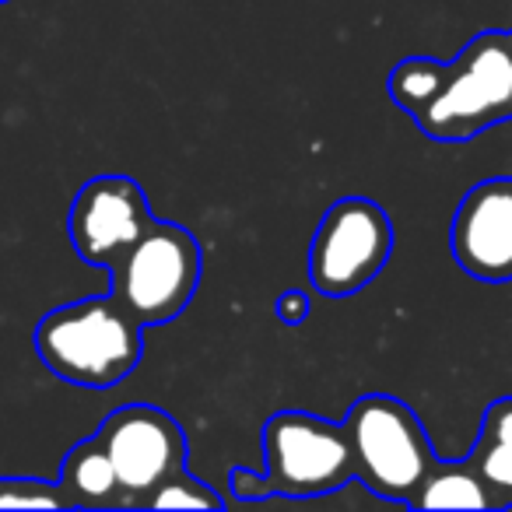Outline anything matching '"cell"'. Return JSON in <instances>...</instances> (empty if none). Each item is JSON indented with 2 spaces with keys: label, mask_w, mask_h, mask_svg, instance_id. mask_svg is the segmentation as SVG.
Instances as JSON below:
<instances>
[{
  "label": "cell",
  "mask_w": 512,
  "mask_h": 512,
  "mask_svg": "<svg viewBox=\"0 0 512 512\" xmlns=\"http://www.w3.org/2000/svg\"><path fill=\"white\" fill-rule=\"evenodd\" d=\"M36 355L64 383L109 390L141 362L144 327L113 295L78 299L50 309L39 320Z\"/></svg>",
  "instance_id": "6da1fadb"
},
{
  "label": "cell",
  "mask_w": 512,
  "mask_h": 512,
  "mask_svg": "<svg viewBox=\"0 0 512 512\" xmlns=\"http://www.w3.org/2000/svg\"><path fill=\"white\" fill-rule=\"evenodd\" d=\"M512 120V29H484L446 64L439 95L414 116L439 144H463Z\"/></svg>",
  "instance_id": "7a4b0ae2"
},
{
  "label": "cell",
  "mask_w": 512,
  "mask_h": 512,
  "mask_svg": "<svg viewBox=\"0 0 512 512\" xmlns=\"http://www.w3.org/2000/svg\"><path fill=\"white\" fill-rule=\"evenodd\" d=\"M348 435L355 477L386 502H411L414 491L439 463L425 425L404 400L365 393L341 421Z\"/></svg>",
  "instance_id": "3957f363"
},
{
  "label": "cell",
  "mask_w": 512,
  "mask_h": 512,
  "mask_svg": "<svg viewBox=\"0 0 512 512\" xmlns=\"http://www.w3.org/2000/svg\"><path fill=\"white\" fill-rule=\"evenodd\" d=\"M200 242L176 221H151L144 235L109 267L113 299L148 327H165L193 302L200 285Z\"/></svg>",
  "instance_id": "277c9868"
},
{
  "label": "cell",
  "mask_w": 512,
  "mask_h": 512,
  "mask_svg": "<svg viewBox=\"0 0 512 512\" xmlns=\"http://www.w3.org/2000/svg\"><path fill=\"white\" fill-rule=\"evenodd\" d=\"M267 495L316 498L341 491L355 477L344 425L309 411H278L267 418L264 432Z\"/></svg>",
  "instance_id": "5b68a950"
},
{
  "label": "cell",
  "mask_w": 512,
  "mask_h": 512,
  "mask_svg": "<svg viewBox=\"0 0 512 512\" xmlns=\"http://www.w3.org/2000/svg\"><path fill=\"white\" fill-rule=\"evenodd\" d=\"M390 253V214L369 197H341L309 242V285L327 299H348L383 274Z\"/></svg>",
  "instance_id": "8992f818"
},
{
  "label": "cell",
  "mask_w": 512,
  "mask_h": 512,
  "mask_svg": "<svg viewBox=\"0 0 512 512\" xmlns=\"http://www.w3.org/2000/svg\"><path fill=\"white\" fill-rule=\"evenodd\" d=\"M95 435L106 446L116 477H120L123 505H134V509H141V502L165 477L186 467V435L179 421L162 407H116Z\"/></svg>",
  "instance_id": "52a82bcc"
},
{
  "label": "cell",
  "mask_w": 512,
  "mask_h": 512,
  "mask_svg": "<svg viewBox=\"0 0 512 512\" xmlns=\"http://www.w3.org/2000/svg\"><path fill=\"white\" fill-rule=\"evenodd\" d=\"M155 221L148 204V193L141 183L120 172L88 179L78 190L67 214V235L74 253L88 267H113L130 246L144 235V228Z\"/></svg>",
  "instance_id": "ba28073f"
},
{
  "label": "cell",
  "mask_w": 512,
  "mask_h": 512,
  "mask_svg": "<svg viewBox=\"0 0 512 512\" xmlns=\"http://www.w3.org/2000/svg\"><path fill=\"white\" fill-rule=\"evenodd\" d=\"M449 253L477 281H512V176H491L463 193L449 221Z\"/></svg>",
  "instance_id": "9c48e42d"
},
{
  "label": "cell",
  "mask_w": 512,
  "mask_h": 512,
  "mask_svg": "<svg viewBox=\"0 0 512 512\" xmlns=\"http://www.w3.org/2000/svg\"><path fill=\"white\" fill-rule=\"evenodd\" d=\"M57 488L67 509H127L120 477H116L113 460H109L99 435L81 439L78 446L67 449Z\"/></svg>",
  "instance_id": "30bf717a"
},
{
  "label": "cell",
  "mask_w": 512,
  "mask_h": 512,
  "mask_svg": "<svg viewBox=\"0 0 512 512\" xmlns=\"http://www.w3.org/2000/svg\"><path fill=\"white\" fill-rule=\"evenodd\" d=\"M407 505L414 509H495L488 488L467 463H435Z\"/></svg>",
  "instance_id": "8fae6325"
},
{
  "label": "cell",
  "mask_w": 512,
  "mask_h": 512,
  "mask_svg": "<svg viewBox=\"0 0 512 512\" xmlns=\"http://www.w3.org/2000/svg\"><path fill=\"white\" fill-rule=\"evenodd\" d=\"M442 81H446V64L435 57H407L400 60L390 71V81H386V92H390L393 106L404 109L407 116H418L428 102L439 95Z\"/></svg>",
  "instance_id": "7c38bea8"
},
{
  "label": "cell",
  "mask_w": 512,
  "mask_h": 512,
  "mask_svg": "<svg viewBox=\"0 0 512 512\" xmlns=\"http://www.w3.org/2000/svg\"><path fill=\"white\" fill-rule=\"evenodd\" d=\"M141 509H225V498L186 467H179L144 498Z\"/></svg>",
  "instance_id": "4fadbf2b"
},
{
  "label": "cell",
  "mask_w": 512,
  "mask_h": 512,
  "mask_svg": "<svg viewBox=\"0 0 512 512\" xmlns=\"http://www.w3.org/2000/svg\"><path fill=\"white\" fill-rule=\"evenodd\" d=\"M467 460H470V467L477 470V477L484 481L495 509L512 505V442H495V439L477 435Z\"/></svg>",
  "instance_id": "5bb4252c"
},
{
  "label": "cell",
  "mask_w": 512,
  "mask_h": 512,
  "mask_svg": "<svg viewBox=\"0 0 512 512\" xmlns=\"http://www.w3.org/2000/svg\"><path fill=\"white\" fill-rule=\"evenodd\" d=\"M0 509H67L64 495L43 477H0Z\"/></svg>",
  "instance_id": "9a60e30c"
},
{
  "label": "cell",
  "mask_w": 512,
  "mask_h": 512,
  "mask_svg": "<svg viewBox=\"0 0 512 512\" xmlns=\"http://www.w3.org/2000/svg\"><path fill=\"white\" fill-rule=\"evenodd\" d=\"M484 439H495V442H512V397H502L495 404H488L481 418V432Z\"/></svg>",
  "instance_id": "2e32d148"
},
{
  "label": "cell",
  "mask_w": 512,
  "mask_h": 512,
  "mask_svg": "<svg viewBox=\"0 0 512 512\" xmlns=\"http://www.w3.org/2000/svg\"><path fill=\"white\" fill-rule=\"evenodd\" d=\"M228 488H232L235 498H246V502H264L267 495V481L264 474H256L249 467H232L228 470Z\"/></svg>",
  "instance_id": "e0dca14e"
},
{
  "label": "cell",
  "mask_w": 512,
  "mask_h": 512,
  "mask_svg": "<svg viewBox=\"0 0 512 512\" xmlns=\"http://www.w3.org/2000/svg\"><path fill=\"white\" fill-rule=\"evenodd\" d=\"M274 316H278L285 327H299V323H306L309 295L299 292V288H292V292H281L278 302H274Z\"/></svg>",
  "instance_id": "ac0fdd59"
},
{
  "label": "cell",
  "mask_w": 512,
  "mask_h": 512,
  "mask_svg": "<svg viewBox=\"0 0 512 512\" xmlns=\"http://www.w3.org/2000/svg\"><path fill=\"white\" fill-rule=\"evenodd\" d=\"M0 4H8V0H0Z\"/></svg>",
  "instance_id": "d6986e66"
}]
</instances>
